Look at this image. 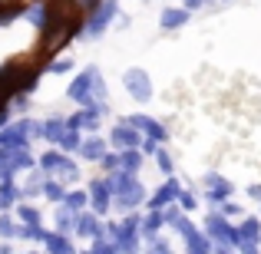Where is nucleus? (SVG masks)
<instances>
[{
    "mask_svg": "<svg viewBox=\"0 0 261 254\" xmlns=\"http://www.w3.org/2000/svg\"><path fill=\"white\" fill-rule=\"evenodd\" d=\"M73 224H76V218H73L70 211H60V215H57V228H60V231H70Z\"/></svg>",
    "mask_w": 261,
    "mask_h": 254,
    "instance_id": "obj_21",
    "label": "nucleus"
},
{
    "mask_svg": "<svg viewBox=\"0 0 261 254\" xmlns=\"http://www.w3.org/2000/svg\"><path fill=\"white\" fill-rule=\"evenodd\" d=\"M60 146H63V149H76V146H80V135H76V129H70V132H63V139H60Z\"/></svg>",
    "mask_w": 261,
    "mask_h": 254,
    "instance_id": "obj_23",
    "label": "nucleus"
},
{
    "mask_svg": "<svg viewBox=\"0 0 261 254\" xmlns=\"http://www.w3.org/2000/svg\"><path fill=\"white\" fill-rule=\"evenodd\" d=\"M205 185H208V198H225L231 191V185L225 182L222 175H215V172H208V175H205Z\"/></svg>",
    "mask_w": 261,
    "mask_h": 254,
    "instance_id": "obj_9",
    "label": "nucleus"
},
{
    "mask_svg": "<svg viewBox=\"0 0 261 254\" xmlns=\"http://www.w3.org/2000/svg\"><path fill=\"white\" fill-rule=\"evenodd\" d=\"M10 83H7V79H0V116H4V106H7V99H10Z\"/></svg>",
    "mask_w": 261,
    "mask_h": 254,
    "instance_id": "obj_27",
    "label": "nucleus"
},
{
    "mask_svg": "<svg viewBox=\"0 0 261 254\" xmlns=\"http://www.w3.org/2000/svg\"><path fill=\"white\" fill-rule=\"evenodd\" d=\"M0 235H17V228H13L10 218H0Z\"/></svg>",
    "mask_w": 261,
    "mask_h": 254,
    "instance_id": "obj_29",
    "label": "nucleus"
},
{
    "mask_svg": "<svg viewBox=\"0 0 261 254\" xmlns=\"http://www.w3.org/2000/svg\"><path fill=\"white\" fill-rule=\"evenodd\" d=\"M155 159H159L162 172H172V155H169V152H159V149H155Z\"/></svg>",
    "mask_w": 261,
    "mask_h": 254,
    "instance_id": "obj_28",
    "label": "nucleus"
},
{
    "mask_svg": "<svg viewBox=\"0 0 261 254\" xmlns=\"http://www.w3.org/2000/svg\"><path fill=\"white\" fill-rule=\"evenodd\" d=\"M102 165H106V168H116V165H119V155H102Z\"/></svg>",
    "mask_w": 261,
    "mask_h": 254,
    "instance_id": "obj_32",
    "label": "nucleus"
},
{
    "mask_svg": "<svg viewBox=\"0 0 261 254\" xmlns=\"http://www.w3.org/2000/svg\"><path fill=\"white\" fill-rule=\"evenodd\" d=\"M76 7H80V10H93L96 0H76Z\"/></svg>",
    "mask_w": 261,
    "mask_h": 254,
    "instance_id": "obj_34",
    "label": "nucleus"
},
{
    "mask_svg": "<svg viewBox=\"0 0 261 254\" xmlns=\"http://www.w3.org/2000/svg\"><path fill=\"white\" fill-rule=\"evenodd\" d=\"M96 76H99V70H93V66H89L86 73H80V76L70 83V99L89 102V89H93V79H96Z\"/></svg>",
    "mask_w": 261,
    "mask_h": 254,
    "instance_id": "obj_3",
    "label": "nucleus"
},
{
    "mask_svg": "<svg viewBox=\"0 0 261 254\" xmlns=\"http://www.w3.org/2000/svg\"><path fill=\"white\" fill-rule=\"evenodd\" d=\"M205 235H212V238H218V251H228L231 244H238V228H231V224H225V218H218V215H212L208 221H205Z\"/></svg>",
    "mask_w": 261,
    "mask_h": 254,
    "instance_id": "obj_2",
    "label": "nucleus"
},
{
    "mask_svg": "<svg viewBox=\"0 0 261 254\" xmlns=\"http://www.w3.org/2000/svg\"><path fill=\"white\" fill-rule=\"evenodd\" d=\"M83 155L86 159H102L106 155V146H102V139H89V142H83Z\"/></svg>",
    "mask_w": 261,
    "mask_h": 254,
    "instance_id": "obj_14",
    "label": "nucleus"
},
{
    "mask_svg": "<svg viewBox=\"0 0 261 254\" xmlns=\"http://www.w3.org/2000/svg\"><path fill=\"white\" fill-rule=\"evenodd\" d=\"M119 165H122V172H136L142 165V155L136 152V149H126V152L119 155Z\"/></svg>",
    "mask_w": 261,
    "mask_h": 254,
    "instance_id": "obj_13",
    "label": "nucleus"
},
{
    "mask_svg": "<svg viewBox=\"0 0 261 254\" xmlns=\"http://www.w3.org/2000/svg\"><path fill=\"white\" fill-rule=\"evenodd\" d=\"M109 191H113V185H109V182H99V178L93 182L89 195H93V205H96V211H106V208H109Z\"/></svg>",
    "mask_w": 261,
    "mask_h": 254,
    "instance_id": "obj_8",
    "label": "nucleus"
},
{
    "mask_svg": "<svg viewBox=\"0 0 261 254\" xmlns=\"http://www.w3.org/2000/svg\"><path fill=\"white\" fill-rule=\"evenodd\" d=\"M248 195L255 198V202H261V185H251V188H248Z\"/></svg>",
    "mask_w": 261,
    "mask_h": 254,
    "instance_id": "obj_35",
    "label": "nucleus"
},
{
    "mask_svg": "<svg viewBox=\"0 0 261 254\" xmlns=\"http://www.w3.org/2000/svg\"><path fill=\"white\" fill-rule=\"evenodd\" d=\"M159 23H162V30H178V26H185V23H189V10H178V7H169V10H162Z\"/></svg>",
    "mask_w": 261,
    "mask_h": 254,
    "instance_id": "obj_7",
    "label": "nucleus"
},
{
    "mask_svg": "<svg viewBox=\"0 0 261 254\" xmlns=\"http://www.w3.org/2000/svg\"><path fill=\"white\" fill-rule=\"evenodd\" d=\"M172 224H175V231H178V235H189V231H192V224L185 221V218H175Z\"/></svg>",
    "mask_w": 261,
    "mask_h": 254,
    "instance_id": "obj_30",
    "label": "nucleus"
},
{
    "mask_svg": "<svg viewBox=\"0 0 261 254\" xmlns=\"http://www.w3.org/2000/svg\"><path fill=\"white\" fill-rule=\"evenodd\" d=\"M172 198H178V185L175 182H169V185H162L159 188V195L152 198V208H162L166 202H172Z\"/></svg>",
    "mask_w": 261,
    "mask_h": 254,
    "instance_id": "obj_11",
    "label": "nucleus"
},
{
    "mask_svg": "<svg viewBox=\"0 0 261 254\" xmlns=\"http://www.w3.org/2000/svg\"><path fill=\"white\" fill-rule=\"evenodd\" d=\"M63 132H66L63 119H50V122H43V129H40V135H46V139H53V142L63 139Z\"/></svg>",
    "mask_w": 261,
    "mask_h": 254,
    "instance_id": "obj_10",
    "label": "nucleus"
},
{
    "mask_svg": "<svg viewBox=\"0 0 261 254\" xmlns=\"http://www.w3.org/2000/svg\"><path fill=\"white\" fill-rule=\"evenodd\" d=\"M178 202H182V208H185V211H192V208H195V198H192V195H185V191L178 195Z\"/></svg>",
    "mask_w": 261,
    "mask_h": 254,
    "instance_id": "obj_31",
    "label": "nucleus"
},
{
    "mask_svg": "<svg viewBox=\"0 0 261 254\" xmlns=\"http://www.w3.org/2000/svg\"><path fill=\"white\" fill-rule=\"evenodd\" d=\"M258 238H261V224L251 218V221H245L242 228H238V248H242V251H255Z\"/></svg>",
    "mask_w": 261,
    "mask_h": 254,
    "instance_id": "obj_5",
    "label": "nucleus"
},
{
    "mask_svg": "<svg viewBox=\"0 0 261 254\" xmlns=\"http://www.w3.org/2000/svg\"><path fill=\"white\" fill-rule=\"evenodd\" d=\"M43 241H46V248H50V251H73V244L70 241H63V235H46L43 238Z\"/></svg>",
    "mask_w": 261,
    "mask_h": 254,
    "instance_id": "obj_16",
    "label": "nucleus"
},
{
    "mask_svg": "<svg viewBox=\"0 0 261 254\" xmlns=\"http://www.w3.org/2000/svg\"><path fill=\"white\" fill-rule=\"evenodd\" d=\"M7 178H10V175H4V185H0V202H4V205H10L13 198H17V188H13V185L7 182Z\"/></svg>",
    "mask_w": 261,
    "mask_h": 254,
    "instance_id": "obj_18",
    "label": "nucleus"
},
{
    "mask_svg": "<svg viewBox=\"0 0 261 254\" xmlns=\"http://www.w3.org/2000/svg\"><path fill=\"white\" fill-rule=\"evenodd\" d=\"M20 0H0V7H17Z\"/></svg>",
    "mask_w": 261,
    "mask_h": 254,
    "instance_id": "obj_37",
    "label": "nucleus"
},
{
    "mask_svg": "<svg viewBox=\"0 0 261 254\" xmlns=\"http://www.w3.org/2000/svg\"><path fill=\"white\" fill-rule=\"evenodd\" d=\"M63 202H66V208H83L86 195H83V191H70V195H63Z\"/></svg>",
    "mask_w": 261,
    "mask_h": 254,
    "instance_id": "obj_19",
    "label": "nucleus"
},
{
    "mask_svg": "<svg viewBox=\"0 0 261 254\" xmlns=\"http://www.w3.org/2000/svg\"><path fill=\"white\" fill-rule=\"evenodd\" d=\"M185 4H189V10H195V7H202L205 0H185Z\"/></svg>",
    "mask_w": 261,
    "mask_h": 254,
    "instance_id": "obj_36",
    "label": "nucleus"
},
{
    "mask_svg": "<svg viewBox=\"0 0 261 254\" xmlns=\"http://www.w3.org/2000/svg\"><path fill=\"white\" fill-rule=\"evenodd\" d=\"M60 162H63V155H60V152H46V155H43V162H40V165H43V168H57Z\"/></svg>",
    "mask_w": 261,
    "mask_h": 254,
    "instance_id": "obj_26",
    "label": "nucleus"
},
{
    "mask_svg": "<svg viewBox=\"0 0 261 254\" xmlns=\"http://www.w3.org/2000/svg\"><path fill=\"white\" fill-rule=\"evenodd\" d=\"M146 132H149V135H152V139H155V142H159V139H166V135H169V132H166V129H162V126H159V122H152V119H149V126H146Z\"/></svg>",
    "mask_w": 261,
    "mask_h": 254,
    "instance_id": "obj_25",
    "label": "nucleus"
},
{
    "mask_svg": "<svg viewBox=\"0 0 261 254\" xmlns=\"http://www.w3.org/2000/svg\"><path fill=\"white\" fill-rule=\"evenodd\" d=\"M162 221H166V215H162V211H159V208H152V215H149V218H146V221H142V228H146V235H152V231H155V228H159V224H162Z\"/></svg>",
    "mask_w": 261,
    "mask_h": 254,
    "instance_id": "obj_17",
    "label": "nucleus"
},
{
    "mask_svg": "<svg viewBox=\"0 0 261 254\" xmlns=\"http://www.w3.org/2000/svg\"><path fill=\"white\" fill-rule=\"evenodd\" d=\"M122 83H126V89H129V96H133V99H139V102H149V99H152V79H149L146 70H139V66L126 70Z\"/></svg>",
    "mask_w": 261,
    "mask_h": 254,
    "instance_id": "obj_1",
    "label": "nucleus"
},
{
    "mask_svg": "<svg viewBox=\"0 0 261 254\" xmlns=\"http://www.w3.org/2000/svg\"><path fill=\"white\" fill-rule=\"evenodd\" d=\"M20 218H23L27 224H40V211L30 208V205H23V208H20Z\"/></svg>",
    "mask_w": 261,
    "mask_h": 254,
    "instance_id": "obj_22",
    "label": "nucleus"
},
{
    "mask_svg": "<svg viewBox=\"0 0 261 254\" xmlns=\"http://www.w3.org/2000/svg\"><path fill=\"white\" fill-rule=\"evenodd\" d=\"M185 244H189V251H195V254H205V251H212V244H208V241H205V238H202V235H198V231H195V228H192V231H189V235H185Z\"/></svg>",
    "mask_w": 261,
    "mask_h": 254,
    "instance_id": "obj_12",
    "label": "nucleus"
},
{
    "mask_svg": "<svg viewBox=\"0 0 261 254\" xmlns=\"http://www.w3.org/2000/svg\"><path fill=\"white\" fill-rule=\"evenodd\" d=\"M93 93H96V96H99V99H102V96H106V86H102V79H99V76H96V79H93Z\"/></svg>",
    "mask_w": 261,
    "mask_h": 254,
    "instance_id": "obj_33",
    "label": "nucleus"
},
{
    "mask_svg": "<svg viewBox=\"0 0 261 254\" xmlns=\"http://www.w3.org/2000/svg\"><path fill=\"white\" fill-rule=\"evenodd\" d=\"M113 142H116L119 149H136V146H139V132H133V126L122 119L119 126L113 129Z\"/></svg>",
    "mask_w": 261,
    "mask_h": 254,
    "instance_id": "obj_6",
    "label": "nucleus"
},
{
    "mask_svg": "<svg viewBox=\"0 0 261 254\" xmlns=\"http://www.w3.org/2000/svg\"><path fill=\"white\" fill-rule=\"evenodd\" d=\"M116 17V0H102L99 7H96V13H93V20H89V33L93 37H99L102 30H106V23Z\"/></svg>",
    "mask_w": 261,
    "mask_h": 254,
    "instance_id": "obj_4",
    "label": "nucleus"
},
{
    "mask_svg": "<svg viewBox=\"0 0 261 254\" xmlns=\"http://www.w3.org/2000/svg\"><path fill=\"white\" fill-rule=\"evenodd\" d=\"M76 231H80V235H102V228H99V224H96V218L93 215H86V218H80V221H76Z\"/></svg>",
    "mask_w": 261,
    "mask_h": 254,
    "instance_id": "obj_15",
    "label": "nucleus"
},
{
    "mask_svg": "<svg viewBox=\"0 0 261 254\" xmlns=\"http://www.w3.org/2000/svg\"><path fill=\"white\" fill-rule=\"evenodd\" d=\"M57 168H60V175H63V178H70V182H73V178H76V175H80V172H76V165H73V162H66V159H63V162H60V165H57Z\"/></svg>",
    "mask_w": 261,
    "mask_h": 254,
    "instance_id": "obj_24",
    "label": "nucleus"
},
{
    "mask_svg": "<svg viewBox=\"0 0 261 254\" xmlns=\"http://www.w3.org/2000/svg\"><path fill=\"white\" fill-rule=\"evenodd\" d=\"M43 195L53 198V202H60V198H63V185H60V182H46L43 185Z\"/></svg>",
    "mask_w": 261,
    "mask_h": 254,
    "instance_id": "obj_20",
    "label": "nucleus"
}]
</instances>
